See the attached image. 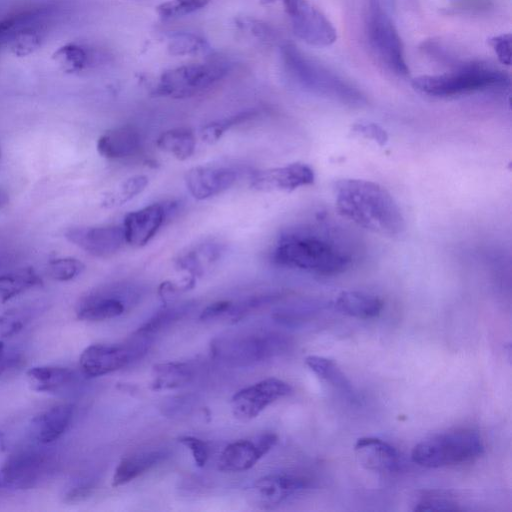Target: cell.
<instances>
[{"label":"cell","mask_w":512,"mask_h":512,"mask_svg":"<svg viewBox=\"0 0 512 512\" xmlns=\"http://www.w3.org/2000/svg\"><path fill=\"white\" fill-rule=\"evenodd\" d=\"M271 258L283 267L332 276L351 265L353 253L343 235L332 227L305 224L283 232L274 245Z\"/></svg>","instance_id":"cell-1"},{"label":"cell","mask_w":512,"mask_h":512,"mask_svg":"<svg viewBox=\"0 0 512 512\" xmlns=\"http://www.w3.org/2000/svg\"><path fill=\"white\" fill-rule=\"evenodd\" d=\"M334 196L339 214L366 230L394 236L405 228L397 202L378 183L364 179H341L334 185Z\"/></svg>","instance_id":"cell-2"},{"label":"cell","mask_w":512,"mask_h":512,"mask_svg":"<svg viewBox=\"0 0 512 512\" xmlns=\"http://www.w3.org/2000/svg\"><path fill=\"white\" fill-rule=\"evenodd\" d=\"M509 83L504 71L483 63H469L450 72L416 77L412 86L425 95L445 98L501 88Z\"/></svg>","instance_id":"cell-3"},{"label":"cell","mask_w":512,"mask_h":512,"mask_svg":"<svg viewBox=\"0 0 512 512\" xmlns=\"http://www.w3.org/2000/svg\"><path fill=\"white\" fill-rule=\"evenodd\" d=\"M484 452L480 434L468 428L436 434L416 444L412 461L426 468H440L472 462Z\"/></svg>","instance_id":"cell-4"},{"label":"cell","mask_w":512,"mask_h":512,"mask_svg":"<svg viewBox=\"0 0 512 512\" xmlns=\"http://www.w3.org/2000/svg\"><path fill=\"white\" fill-rule=\"evenodd\" d=\"M281 58L289 77L303 89L349 104L362 101L357 90L311 61L294 45L285 44Z\"/></svg>","instance_id":"cell-5"},{"label":"cell","mask_w":512,"mask_h":512,"mask_svg":"<svg viewBox=\"0 0 512 512\" xmlns=\"http://www.w3.org/2000/svg\"><path fill=\"white\" fill-rule=\"evenodd\" d=\"M229 69V64L222 60L178 66L161 74L154 93L173 99L195 97L214 87Z\"/></svg>","instance_id":"cell-6"},{"label":"cell","mask_w":512,"mask_h":512,"mask_svg":"<svg viewBox=\"0 0 512 512\" xmlns=\"http://www.w3.org/2000/svg\"><path fill=\"white\" fill-rule=\"evenodd\" d=\"M288 346L285 335L258 332L219 338L212 344V352L223 361L247 365L278 356Z\"/></svg>","instance_id":"cell-7"},{"label":"cell","mask_w":512,"mask_h":512,"mask_svg":"<svg viewBox=\"0 0 512 512\" xmlns=\"http://www.w3.org/2000/svg\"><path fill=\"white\" fill-rule=\"evenodd\" d=\"M369 45L386 68L397 75L408 74L401 38L379 0H371L367 17Z\"/></svg>","instance_id":"cell-8"},{"label":"cell","mask_w":512,"mask_h":512,"mask_svg":"<svg viewBox=\"0 0 512 512\" xmlns=\"http://www.w3.org/2000/svg\"><path fill=\"white\" fill-rule=\"evenodd\" d=\"M152 338L134 333L123 344H93L79 358L82 372L88 377L103 376L117 371L141 358L149 349Z\"/></svg>","instance_id":"cell-9"},{"label":"cell","mask_w":512,"mask_h":512,"mask_svg":"<svg viewBox=\"0 0 512 512\" xmlns=\"http://www.w3.org/2000/svg\"><path fill=\"white\" fill-rule=\"evenodd\" d=\"M260 3H280L288 15L295 36L311 46L328 47L337 39L332 23L309 0H260Z\"/></svg>","instance_id":"cell-10"},{"label":"cell","mask_w":512,"mask_h":512,"mask_svg":"<svg viewBox=\"0 0 512 512\" xmlns=\"http://www.w3.org/2000/svg\"><path fill=\"white\" fill-rule=\"evenodd\" d=\"M139 293L132 286L116 284L83 297L76 314L83 321H103L122 315L137 301Z\"/></svg>","instance_id":"cell-11"},{"label":"cell","mask_w":512,"mask_h":512,"mask_svg":"<svg viewBox=\"0 0 512 512\" xmlns=\"http://www.w3.org/2000/svg\"><path fill=\"white\" fill-rule=\"evenodd\" d=\"M291 392V386L283 380L267 378L236 392L231 399V410L237 419L248 421Z\"/></svg>","instance_id":"cell-12"},{"label":"cell","mask_w":512,"mask_h":512,"mask_svg":"<svg viewBox=\"0 0 512 512\" xmlns=\"http://www.w3.org/2000/svg\"><path fill=\"white\" fill-rule=\"evenodd\" d=\"M48 462L35 451H23L8 458L0 467V488L25 490L35 487L46 475Z\"/></svg>","instance_id":"cell-13"},{"label":"cell","mask_w":512,"mask_h":512,"mask_svg":"<svg viewBox=\"0 0 512 512\" xmlns=\"http://www.w3.org/2000/svg\"><path fill=\"white\" fill-rule=\"evenodd\" d=\"M277 443V435L263 433L254 439H241L230 443L221 452L218 468L226 472H241L252 468Z\"/></svg>","instance_id":"cell-14"},{"label":"cell","mask_w":512,"mask_h":512,"mask_svg":"<svg viewBox=\"0 0 512 512\" xmlns=\"http://www.w3.org/2000/svg\"><path fill=\"white\" fill-rule=\"evenodd\" d=\"M174 206V203H154L126 214L122 225L125 242L135 247L146 245L157 234Z\"/></svg>","instance_id":"cell-15"},{"label":"cell","mask_w":512,"mask_h":512,"mask_svg":"<svg viewBox=\"0 0 512 512\" xmlns=\"http://www.w3.org/2000/svg\"><path fill=\"white\" fill-rule=\"evenodd\" d=\"M313 169L304 163L263 169L251 175V188L262 191H293L314 181Z\"/></svg>","instance_id":"cell-16"},{"label":"cell","mask_w":512,"mask_h":512,"mask_svg":"<svg viewBox=\"0 0 512 512\" xmlns=\"http://www.w3.org/2000/svg\"><path fill=\"white\" fill-rule=\"evenodd\" d=\"M65 237L96 257H109L126 243L122 226L116 225L71 228L65 232Z\"/></svg>","instance_id":"cell-17"},{"label":"cell","mask_w":512,"mask_h":512,"mask_svg":"<svg viewBox=\"0 0 512 512\" xmlns=\"http://www.w3.org/2000/svg\"><path fill=\"white\" fill-rule=\"evenodd\" d=\"M237 172L225 166H196L185 174V184L197 200H206L231 188Z\"/></svg>","instance_id":"cell-18"},{"label":"cell","mask_w":512,"mask_h":512,"mask_svg":"<svg viewBox=\"0 0 512 512\" xmlns=\"http://www.w3.org/2000/svg\"><path fill=\"white\" fill-rule=\"evenodd\" d=\"M309 480L290 474H272L258 479L252 486V500L263 508H271L295 493L306 489Z\"/></svg>","instance_id":"cell-19"},{"label":"cell","mask_w":512,"mask_h":512,"mask_svg":"<svg viewBox=\"0 0 512 512\" xmlns=\"http://www.w3.org/2000/svg\"><path fill=\"white\" fill-rule=\"evenodd\" d=\"M142 148L141 133L132 125H124L108 130L97 141L99 154L113 160L136 156Z\"/></svg>","instance_id":"cell-20"},{"label":"cell","mask_w":512,"mask_h":512,"mask_svg":"<svg viewBox=\"0 0 512 512\" xmlns=\"http://www.w3.org/2000/svg\"><path fill=\"white\" fill-rule=\"evenodd\" d=\"M360 465L376 472H392L399 465V454L388 442L376 437H361L354 445Z\"/></svg>","instance_id":"cell-21"},{"label":"cell","mask_w":512,"mask_h":512,"mask_svg":"<svg viewBox=\"0 0 512 512\" xmlns=\"http://www.w3.org/2000/svg\"><path fill=\"white\" fill-rule=\"evenodd\" d=\"M74 415V406L63 403L40 413L32 420L35 438L41 444L58 440L69 428Z\"/></svg>","instance_id":"cell-22"},{"label":"cell","mask_w":512,"mask_h":512,"mask_svg":"<svg viewBox=\"0 0 512 512\" xmlns=\"http://www.w3.org/2000/svg\"><path fill=\"white\" fill-rule=\"evenodd\" d=\"M223 253L224 248L220 243L213 241L199 243L182 252L176 260V266L188 272L193 278L202 275L216 264Z\"/></svg>","instance_id":"cell-23"},{"label":"cell","mask_w":512,"mask_h":512,"mask_svg":"<svg viewBox=\"0 0 512 512\" xmlns=\"http://www.w3.org/2000/svg\"><path fill=\"white\" fill-rule=\"evenodd\" d=\"M167 457L165 450L142 451L123 458L117 465L112 485H124L142 475Z\"/></svg>","instance_id":"cell-24"},{"label":"cell","mask_w":512,"mask_h":512,"mask_svg":"<svg viewBox=\"0 0 512 512\" xmlns=\"http://www.w3.org/2000/svg\"><path fill=\"white\" fill-rule=\"evenodd\" d=\"M335 307L341 313L360 319L377 317L383 309V301L372 294L361 291H343L336 300Z\"/></svg>","instance_id":"cell-25"},{"label":"cell","mask_w":512,"mask_h":512,"mask_svg":"<svg viewBox=\"0 0 512 512\" xmlns=\"http://www.w3.org/2000/svg\"><path fill=\"white\" fill-rule=\"evenodd\" d=\"M100 56L87 45L68 43L54 52L53 59L63 71L75 73L95 65Z\"/></svg>","instance_id":"cell-26"},{"label":"cell","mask_w":512,"mask_h":512,"mask_svg":"<svg viewBox=\"0 0 512 512\" xmlns=\"http://www.w3.org/2000/svg\"><path fill=\"white\" fill-rule=\"evenodd\" d=\"M26 376L31 389L37 392H54L74 379L73 371L61 366H35Z\"/></svg>","instance_id":"cell-27"},{"label":"cell","mask_w":512,"mask_h":512,"mask_svg":"<svg viewBox=\"0 0 512 512\" xmlns=\"http://www.w3.org/2000/svg\"><path fill=\"white\" fill-rule=\"evenodd\" d=\"M156 145L160 150L183 161L193 155L196 148V138L190 128H172L158 136Z\"/></svg>","instance_id":"cell-28"},{"label":"cell","mask_w":512,"mask_h":512,"mask_svg":"<svg viewBox=\"0 0 512 512\" xmlns=\"http://www.w3.org/2000/svg\"><path fill=\"white\" fill-rule=\"evenodd\" d=\"M192 377L193 370L188 363L157 364L152 370V388L154 390L177 388L188 383Z\"/></svg>","instance_id":"cell-29"},{"label":"cell","mask_w":512,"mask_h":512,"mask_svg":"<svg viewBox=\"0 0 512 512\" xmlns=\"http://www.w3.org/2000/svg\"><path fill=\"white\" fill-rule=\"evenodd\" d=\"M42 279L32 268H22L0 276V303L40 286Z\"/></svg>","instance_id":"cell-30"},{"label":"cell","mask_w":512,"mask_h":512,"mask_svg":"<svg viewBox=\"0 0 512 512\" xmlns=\"http://www.w3.org/2000/svg\"><path fill=\"white\" fill-rule=\"evenodd\" d=\"M306 365L320 378L343 391L351 390V383L337 364L326 357L310 355L305 358Z\"/></svg>","instance_id":"cell-31"},{"label":"cell","mask_w":512,"mask_h":512,"mask_svg":"<svg viewBox=\"0 0 512 512\" xmlns=\"http://www.w3.org/2000/svg\"><path fill=\"white\" fill-rule=\"evenodd\" d=\"M189 307L190 305L184 304L181 306L163 309L139 327L136 333L152 338L155 333H158L185 315L188 312Z\"/></svg>","instance_id":"cell-32"},{"label":"cell","mask_w":512,"mask_h":512,"mask_svg":"<svg viewBox=\"0 0 512 512\" xmlns=\"http://www.w3.org/2000/svg\"><path fill=\"white\" fill-rule=\"evenodd\" d=\"M254 112L246 111L237 115L213 121L205 125L200 132L201 139L208 144H213L221 139V137L233 126L246 122L252 118Z\"/></svg>","instance_id":"cell-33"},{"label":"cell","mask_w":512,"mask_h":512,"mask_svg":"<svg viewBox=\"0 0 512 512\" xmlns=\"http://www.w3.org/2000/svg\"><path fill=\"white\" fill-rule=\"evenodd\" d=\"M32 310L27 307H17L7 310L0 315V336L9 337L21 331L30 321Z\"/></svg>","instance_id":"cell-34"},{"label":"cell","mask_w":512,"mask_h":512,"mask_svg":"<svg viewBox=\"0 0 512 512\" xmlns=\"http://www.w3.org/2000/svg\"><path fill=\"white\" fill-rule=\"evenodd\" d=\"M210 2V0H169L156 7L157 14L162 18H177L196 12Z\"/></svg>","instance_id":"cell-35"},{"label":"cell","mask_w":512,"mask_h":512,"mask_svg":"<svg viewBox=\"0 0 512 512\" xmlns=\"http://www.w3.org/2000/svg\"><path fill=\"white\" fill-rule=\"evenodd\" d=\"M84 268L85 265L76 258H58L48 263V274L57 281H70L80 275Z\"/></svg>","instance_id":"cell-36"},{"label":"cell","mask_w":512,"mask_h":512,"mask_svg":"<svg viewBox=\"0 0 512 512\" xmlns=\"http://www.w3.org/2000/svg\"><path fill=\"white\" fill-rule=\"evenodd\" d=\"M414 511H456L459 504L449 495L438 491L423 494L415 504Z\"/></svg>","instance_id":"cell-37"},{"label":"cell","mask_w":512,"mask_h":512,"mask_svg":"<svg viewBox=\"0 0 512 512\" xmlns=\"http://www.w3.org/2000/svg\"><path fill=\"white\" fill-rule=\"evenodd\" d=\"M168 47L174 55L195 54L205 49L206 42L196 35L180 33L171 38Z\"/></svg>","instance_id":"cell-38"},{"label":"cell","mask_w":512,"mask_h":512,"mask_svg":"<svg viewBox=\"0 0 512 512\" xmlns=\"http://www.w3.org/2000/svg\"><path fill=\"white\" fill-rule=\"evenodd\" d=\"M148 185V178L145 175L131 176L119 186L114 203L122 205L140 194Z\"/></svg>","instance_id":"cell-39"},{"label":"cell","mask_w":512,"mask_h":512,"mask_svg":"<svg viewBox=\"0 0 512 512\" xmlns=\"http://www.w3.org/2000/svg\"><path fill=\"white\" fill-rule=\"evenodd\" d=\"M179 442L191 451L197 466L203 467L206 464L209 446L205 441L193 436H183L179 438Z\"/></svg>","instance_id":"cell-40"},{"label":"cell","mask_w":512,"mask_h":512,"mask_svg":"<svg viewBox=\"0 0 512 512\" xmlns=\"http://www.w3.org/2000/svg\"><path fill=\"white\" fill-rule=\"evenodd\" d=\"M352 131L355 134L375 141L380 146L385 145L388 141V135L386 131L379 125L372 122L360 121L355 123L352 127Z\"/></svg>","instance_id":"cell-41"},{"label":"cell","mask_w":512,"mask_h":512,"mask_svg":"<svg viewBox=\"0 0 512 512\" xmlns=\"http://www.w3.org/2000/svg\"><path fill=\"white\" fill-rule=\"evenodd\" d=\"M511 42L512 38L510 33L494 36L488 41L499 62L507 66L511 64Z\"/></svg>","instance_id":"cell-42"},{"label":"cell","mask_w":512,"mask_h":512,"mask_svg":"<svg viewBox=\"0 0 512 512\" xmlns=\"http://www.w3.org/2000/svg\"><path fill=\"white\" fill-rule=\"evenodd\" d=\"M233 302L229 300L216 301L207 306L201 313V320H211L221 315L228 314L232 308Z\"/></svg>","instance_id":"cell-43"},{"label":"cell","mask_w":512,"mask_h":512,"mask_svg":"<svg viewBox=\"0 0 512 512\" xmlns=\"http://www.w3.org/2000/svg\"><path fill=\"white\" fill-rule=\"evenodd\" d=\"M18 362V355L0 342V375Z\"/></svg>","instance_id":"cell-44"},{"label":"cell","mask_w":512,"mask_h":512,"mask_svg":"<svg viewBox=\"0 0 512 512\" xmlns=\"http://www.w3.org/2000/svg\"><path fill=\"white\" fill-rule=\"evenodd\" d=\"M91 488L90 487H77L73 490L69 491L66 495V501L68 502H76L81 501L91 494Z\"/></svg>","instance_id":"cell-45"},{"label":"cell","mask_w":512,"mask_h":512,"mask_svg":"<svg viewBox=\"0 0 512 512\" xmlns=\"http://www.w3.org/2000/svg\"><path fill=\"white\" fill-rule=\"evenodd\" d=\"M8 200V195L0 189V209L7 205Z\"/></svg>","instance_id":"cell-46"},{"label":"cell","mask_w":512,"mask_h":512,"mask_svg":"<svg viewBox=\"0 0 512 512\" xmlns=\"http://www.w3.org/2000/svg\"><path fill=\"white\" fill-rule=\"evenodd\" d=\"M4 448V437L3 434L0 432V451Z\"/></svg>","instance_id":"cell-47"},{"label":"cell","mask_w":512,"mask_h":512,"mask_svg":"<svg viewBox=\"0 0 512 512\" xmlns=\"http://www.w3.org/2000/svg\"><path fill=\"white\" fill-rule=\"evenodd\" d=\"M0 156H1V151H0Z\"/></svg>","instance_id":"cell-48"}]
</instances>
